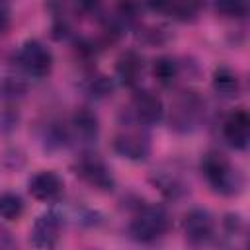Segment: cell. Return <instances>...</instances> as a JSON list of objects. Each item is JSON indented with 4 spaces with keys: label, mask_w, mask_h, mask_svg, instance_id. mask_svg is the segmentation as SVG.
Masks as SVG:
<instances>
[{
    "label": "cell",
    "mask_w": 250,
    "mask_h": 250,
    "mask_svg": "<svg viewBox=\"0 0 250 250\" xmlns=\"http://www.w3.org/2000/svg\"><path fill=\"white\" fill-rule=\"evenodd\" d=\"M223 137L234 148H246L250 141V115L246 109H234L223 121Z\"/></svg>",
    "instance_id": "cell-6"
},
{
    "label": "cell",
    "mask_w": 250,
    "mask_h": 250,
    "mask_svg": "<svg viewBox=\"0 0 250 250\" xmlns=\"http://www.w3.org/2000/svg\"><path fill=\"white\" fill-rule=\"evenodd\" d=\"M10 25V6L6 0H0V35L6 33Z\"/></svg>",
    "instance_id": "cell-19"
},
{
    "label": "cell",
    "mask_w": 250,
    "mask_h": 250,
    "mask_svg": "<svg viewBox=\"0 0 250 250\" xmlns=\"http://www.w3.org/2000/svg\"><path fill=\"white\" fill-rule=\"evenodd\" d=\"M213 88L221 96H236L240 90V82L236 72H232L229 66H219L213 74Z\"/></svg>",
    "instance_id": "cell-13"
},
{
    "label": "cell",
    "mask_w": 250,
    "mask_h": 250,
    "mask_svg": "<svg viewBox=\"0 0 250 250\" xmlns=\"http://www.w3.org/2000/svg\"><path fill=\"white\" fill-rule=\"evenodd\" d=\"M76 174L88 182L90 186L98 188V189H104V191H111L113 189V176L111 172L107 170V166L92 156V154H84L78 162H76Z\"/></svg>",
    "instance_id": "cell-4"
},
{
    "label": "cell",
    "mask_w": 250,
    "mask_h": 250,
    "mask_svg": "<svg viewBox=\"0 0 250 250\" xmlns=\"http://www.w3.org/2000/svg\"><path fill=\"white\" fill-rule=\"evenodd\" d=\"M62 180L51 170L37 172L29 180V193L39 201H55L62 193Z\"/></svg>",
    "instance_id": "cell-10"
},
{
    "label": "cell",
    "mask_w": 250,
    "mask_h": 250,
    "mask_svg": "<svg viewBox=\"0 0 250 250\" xmlns=\"http://www.w3.org/2000/svg\"><path fill=\"white\" fill-rule=\"evenodd\" d=\"M72 127L82 139H94L98 133V121L96 115H92L88 109H80L72 117Z\"/></svg>",
    "instance_id": "cell-14"
},
{
    "label": "cell",
    "mask_w": 250,
    "mask_h": 250,
    "mask_svg": "<svg viewBox=\"0 0 250 250\" xmlns=\"http://www.w3.org/2000/svg\"><path fill=\"white\" fill-rule=\"evenodd\" d=\"M168 213L160 205H145L131 221V234L141 242H152L168 230Z\"/></svg>",
    "instance_id": "cell-2"
},
{
    "label": "cell",
    "mask_w": 250,
    "mask_h": 250,
    "mask_svg": "<svg viewBox=\"0 0 250 250\" xmlns=\"http://www.w3.org/2000/svg\"><path fill=\"white\" fill-rule=\"evenodd\" d=\"M170 4V0H127V8L129 10H145V8H150V10H166Z\"/></svg>",
    "instance_id": "cell-18"
},
{
    "label": "cell",
    "mask_w": 250,
    "mask_h": 250,
    "mask_svg": "<svg viewBox=\"0 0 250 250\" xmlns=\"http://www.w3.org/2000/svg\"><path fill=\"white\" fill-rule=\"evenodd\" d=\"M215 6L223 16L232 18H240L248 12V0H217Z\"/></svg>",
    "instance_id": "cell-17"
},
{
    "label": "cell",
    "mask_w": 250,
    "mask_h": 250,
    "mask_svg": "<svg viewBox=\"0 0 250 250\" xmlns=\"http://www.w3.org/2000/svg\"><path fill=\"white\" fill-rule=\"evenodd\" d=\"M98 4H100V0H80V6L84 10H96Z\"/></svg>",
    "instance_id": "cell-20"
},
{
    "label": "cell",
    "mask_w": 250,
    "mask_h": 250,
    "mask_svg": "<svg viewBox=\"0 0 250 250\" xmlns=\"http://www.w3.org/2000/svg\"><path fill=\"white\" fill-rule=\"evenodd\" d=\"M178 62L172 59V57H160L158 61H154V66H152V72H154V78L162 84V86H170L176 76H178Z\"/></svg>",
    "instance_id": "cell-16"
},
{
    "label": "cell",
    "mask_w": 250,
    "mask_h": 250,
    "mask_svg": "<svg viewBox=\"0 0 250 250\" xmlns=\"http://www.w3.org/2000/svg\"><path fill=\"white\" fill-rule=\"evenodd\" d=\"M20 64L21 68L35 78H43L53 68V53L37 39H29L20 49Z\"/></svg>",
    "instance_id": "cell-3"
},
{
    "label": "cell",
    "mask_w": 250,
    "mask_h": 250,
    "mask_svg": "<svg viewBox=\"0 0 250 250\" xmlns=\"http://www.w3.org/2000/svg\"><path fill=\"white\" fill-rule=\"evenodd\" d=\"M61 217L55 211L39 215L31 229V244L37 248H53L61 236Z\"/></svg>",
    "instance_id": "cell-5"
},
{
    "label": "cell",
    "mask_w": 250,
    "mask_h": 250,
    "mask_svg": "<svg viewBox=\"0 0 250 250\" xmlns=\"http://www.w3.org/2000/svg\"><path fill=\"white\" fill-rule=\"evenodd\" d=\"M201 111H203L201 100H199L195 94H184V96L176 102V107H174V111H172L174 127L184 129V131L193 129V127L199 123Z\"/></svg>",
    "instance_id": "cell-9"
},
{
    "label": "cell",
    "mask_w": 250,
    "mask_h": 250,
    "mask_svg": "<svg viewBox=\"0 0 250 250\" xmlns=\"http://www.w3.org/2000/svg\"><path fill=\"white\" fill-rule=\"evenodd\" d=\"M115 150L131 160H143L148 154V141L139 131H123L113 141Z\"/></svg>",
    "instance_id": "cell-11"
},
{
    "label": "cell",
    "mask_w": 250,
    "mask_h": 250,
    "mask_svg": "<svg viewBox=\"0 0 250 250\" xmlns=\"http://www.w3.org/2000/svg\"><path fill=\"white\" fill-rule=\"evenodd\" d=\"M133 113H135V117L141 123L152 125V123H158L162 119V115H164V104H162V100L154 92L141 90L133 98Z\"/></svg>",
    "instance_id": "cell-8"
},
{
    "label": "cell",
    "mask_w": 250,
    "mask_h": 250,
    "mask_svg": "<svg viewBox=\"0 0 250 250\" xmlns=\"http://www.w3.org/2000/svg\"><path fill=\"white\" fill-rule=\"evenodd\" d=\"M201 172L209 186L221 195H236L242 189V174L219 152H207L203 156Z\"/></svg>",
    "instance_id": "cell-1"
},
{
    "label": "cell",
    "mask_w": 250,
    "mask_h": 250,
    "mask_svg": "<svg viewBox=\"0 0 250 250\" xmlns=\"http://www.w3.org/2000/svg\"><path fill=\"white\" fill-rule=\"evenodd\" d=\"M23 213V201L18 193L4 191L0 193V217L6 221H16Z\"/></svg>",
    "instance_id": "cell-15"
},
{
    "label": "cell",
    "mask_w": 250,
    "mask_h": 250,
    "mask_svg": "<svg viewBox=\"0 0 250 250\" xmlns=\"http://www.w3.org/2000/svg\"><path fill=\"white\" fill-rule=\"evenodd\" d=\"M215 232L213 217L203 209H193L184 219V234L191 244L207 242Z\"/></svg>",
    "instance_id": "cell-7"
},
{
    "label": "cell",
    "mask_w": 250,
    "mask_h": 250,
    "mask_svg": "<svg viewBox=\"0 0 250 250\" xmlns=\"http://www.w3.org/2000/svg\"><path fill=\"white\" fill-rule=\"evenodd\" d=\"M141 72H143V62L133 51L121 55V59L117 61V76L121 78L123 84L135 86L141 78Z\"/></svg>",
    "instance_id": "cell-12"
}]
</instances>
